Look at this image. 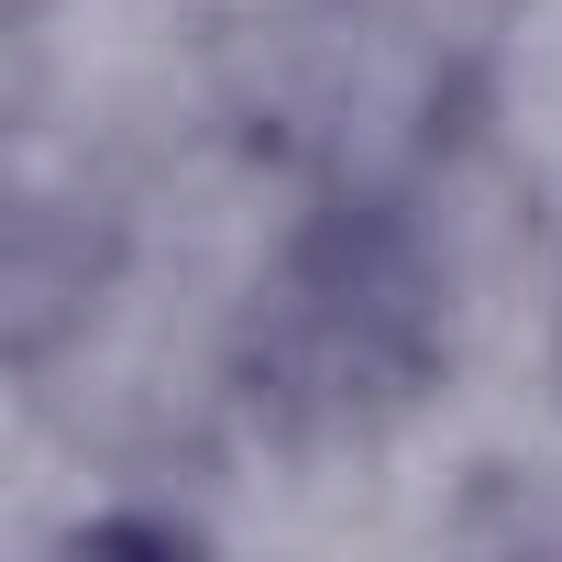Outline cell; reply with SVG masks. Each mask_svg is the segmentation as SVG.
Wrapping results in <instances>:
<instances>
[{"label":"cell","mask_w":562,"mask_h":562,"mask_svg":"<svg viewBox=\"0 0 562 562\" xmlns=\"http://www.w3.org/2000/svg\"><path fill=\"white\" fill-rule=\"evenodd\" d=\"M419 265L386 243V232H321L299 243V265L276 276L265 299V331H254V364L288 419H353L375 397H408L419 375Z\"/></svg>","instance_id":"1"}]
</instances>
